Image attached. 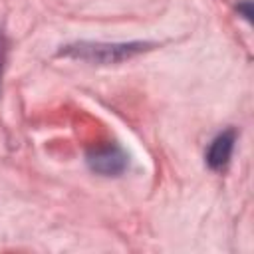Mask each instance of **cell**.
Wrapping results in <instances>:
<instances>
[{"label":"cell","instance_id":"6da1fadb","mask_svg":"<svg viewBox=\"0 0 254 254\" xmlns=\"http://www.w3.org/2000/svg\"><path fill=\"white\" fill-rule=\"evenodd\" d=\"M147 44L141 42H129V44H101V42H79L73 46H65L62 50L64 56L85 60L91 64H117L123 60H129L131 56L143 52Z\"/></svg>","mask_w":254,"mask_h":254},{"label":"cell","instance_id":"3957f363","mask_svg":"<svg viewBox=\"0 0 254 254\" xmlns=\"http://www.w3.org/2000/svg\"><path fill=\"white\" fill-rule=\"evenodd\" d=\"M234 131L228 129V131H222L220 135H216L206 151V165L210 169H222L228 161H230V155H232V149H234Z\"/></svg>","mask_w":254,"mask_h":254},{"label":"cell","instance_id":"7a4b0ae2","mask_svg":"<svg viewBox=\"0 0 254 254\" xmlns=\"http://www.w3.org/2000/svg\"><path fill=\"white\" fill-rule=\"evenodd\" d=\"M87 163L95 173L105 175V177H113L125 169L127 157L119 147L107 145V147H99V149L91 151L87 155Z\"/></svg>","mask_w":254,"mask_h":254}]
</instances>
